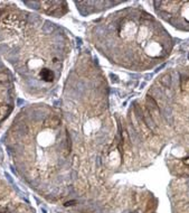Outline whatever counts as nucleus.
Listing matches in <instances>:
<instances>
[{
	"mask_svg": "<svg viewBox=\"0 0 189 213\" xmlns=\"http://www.w3.org/2000/svg\"><path fill=\"white\" fill-rule=\"evenodd\" d=\"M63 38L54 24L35 15L0 12V52L35 92L49 90L59 78L66 54Z\"/></svg>",
	"mask_w": 189,
	"mask_h": 213,
	"instance_id": "nucleus-1",
	"label": "nucleus"
},
{
	"mask_svg": "<svg viewBox=\"0 0 189 213\" xmlns=\"http://www.w3.org/2000/svg\"><path fill=\"white\" fill-rule=\"evenodd\" d=\"M14 95L11 76L0 62V125L9 116L14 108Z\"/></svg>",
	"mask_w": 189,
	"mask_h": 213,
	"instance_id": "nucleus-2",
	"label": "nucleus"
},
{
	"mask_svg": "<svg viewBox=\"0 0 189 213\" xmlns=\"http://www.w3.org/2000/svg\"><path fill=\"white\" fill-rule=\"evenodd\" d=\"M162 83H163V85H166V86H170V84H171V79H170V76L169 75H165L162 78Z\"/></svg>",
	"mask_w": 189,
	"mask_h": 213,
	"instance_id": "nucleus-3",
	"label": "nucleus"
}]
</instances>
